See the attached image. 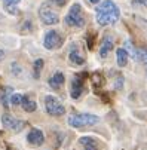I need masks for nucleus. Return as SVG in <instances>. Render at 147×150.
I'll list each match as a JSON object with an SVG mask.
<instances>
[{"mask_svg": "<svg viewBox=\"0 0 147 150\" xmlns=\"http://www.w3.org/2000/svg\"><path fill=\"white\" fill-rule=\"evenodd\" d=\"M19 0H5V5H18Z\"/></svg>", "mask_w": 147, "mask_h": 150, "instance_id": "obj_22", "label": "nucleus"}, {"mask_svg": "<svg viewBox=\"0 0 147 150\" xmlns=\"http://www.w3.org/2000/svg\"><path fill=\"white\" fill-rule=\"evenodd\" d=\"M12 94V88H0V103H2L5 107L9 105V98Z\"/></svg>", "mask_w": 147, "mask_h": 150, "instance_id": "obj_14", "label": "nucleus"}, {"mask_svg": "<svg viewBox=\"0 0 147 150\" xmlns=\"http://www.w3.org/2000/svg\"><path fill=\"white\" fill-rule=\"evenodd\" d=\"M82 92H83L82 76H76V77L73 79V85H71V97H73V98H79Z\"/></svg>", "mask_w": 147, "mask_h": 150, "instance_id": "obj_9", "label": "nucleus"}, {"mask_svg": "<svg viewBox=\"0 0 147 150\" xmlns=\"http://www.w3.org/2000/svg\"><path fill=\"white\" fill-rule=\"evenodd\" d=\"M92 82L97 85V86H98V85L101 86V85H102V82H104V79H102V76H101V74H98V73H94V74H92Z\"/></svg>", "mask_w": 147, "mask_h": 150, "instance_id": "obj_20", "label": "nucleus"}, {"mask_svg": "<svg viewBox=\"0 0 147 150\" xmlns=\"http://www.w3.org/2000/svg\"><path fill=\"white\" fill-rule=\"evenodd\" d=\"M62 83H64V74H62L61 71H57L49 79V85H51V88H54V89H59L62 86Z\"/></svg>", "mask_w": 147, "mask_h": 150, "instance_id": "obj_12", "label": "nucleus"}, {"mask_svg": "<svg viewBox=\"0 0 147 150\" xmlns=\"http://www.w3.org/2000/svg\"><path fill=\"white\" fill-rule=\"evenodd\" d=\"M135 5H141V6H147V0H134Z\"/></svg>", "mask_w": 147, "mask_h": 150, "instance_id": "obj_21", "label": "nucleus"}, {"mask_svg": "<svg viewBox=\"0 0 147 150\" xmlns=\"http://www.w3.org/2000/svg\"><path fill=\"white\" fill-rule=\"evenodd\" d=\"M117 64L120 67H125L128 64V52H127V49H119L117 51Z\"/></svg>", "mask_w": 147, "mask_h": 150, "instance_id": "obj_15", "label": "nucleus"}, {"mask_svg": "<svg viewBox=\"0 0 147 150\" xmlns=\"http://www.w3.org/2000/svg\"><path fill=\"white\" fill-rule=\"evenodd\" d=\"M39 16H40V19L43 21L45 24H48V25H52V24H57L58 23V15H57V12H54L48 5H42L40 6V9H39Z\"/></svg>", "mask_w": 147, "mask_h": 150, "instance_id": "obj_5", "label": "nucleus"}, {"mask_svg": "<svg viewBox=\"0 0 147 150\" xmlns=\"http://www.w3.org/2000/svg\"><path fill=\"white\" fill-rule=\"evenodd\" d=\"M52 2H54V3H57V5H59V6H62V5L66 3V0H52Z\"/></svg>", "mask_w": 147, "mask_h": 150, "instance_id": "obj_23", "label": "nucleus"}, {"mask_svg": "<svg viewBox=\"0 0 147 150\" xmlns=\"http://www.w3.org/2000/svg\"><path fill=\"white\" fill-rule=\"evenodd\" d=\"M45 107H46V112L51 115V116H62L66 112L64 105H62L55 97L52 95H48L45 98Z\"/></svg>", "mask_w": 147, "mask_h": 150, "instance_id": "obj_4", "label": "nucleus"}, {"mask_svg": "<svg viewBox=\"0 0 147 150\" xmlns=\"http://www.w3.org/2000/svg\"><path fill=\"white\" fill-rule=\"evenodd\" d=\"M79 143L83 147V150H98V143L91 137H82Z\"/></svg>", "mask_w": 147, "mask_h": 150, "instance_id": "obj_10", "label": "nucleus"}, {"mask_svg": "<svg viewBox=\"0 0 147 150\" xmlns=\"http://www.w3.org/2000/svg\"><path fill=\"white\" fill-rule=\"evenodd\" d=\"M43 140H45V137H43V134H42V131L36 129V128L30 131V134L27 137V141L33 146H40L42 143H43Z\"/></svg>", "mask_w": 147, "mask_h": 150, "instance_id": "obj_8", "label": "nucleus"}, {"mask_svg": "<svg viewBox=\"0 0 147 150\" xmlns=\"http://www.w3.org/2000/svg\"><path fill=\"white\" fill-rule=\"evenodd\" d=\"M42 67H43V59H36V62H34V73H33L36 79L40 76V70H42Z\"/></svg>", "mask_w": 147, "mask_h": 150, "instance_id": "obj_18", "label": "nucleus"}, {"mask_svg": "<svg viewBox=\"0 0 147 150\" xmlns=\"http://www.w3.org/2000/svg\"><path fill=\"white\" fill-rule=\"evenodd\" d=\"M70 61H71V64H76V66H82V64L85 62L83 57H80V55L77 54V51H74V49L70 52Z\"/></svg>", "mask_w": 147, "mask_h": 150, "instance_id": "obj_16", "label": "nucleus"}, {"mask_svg": "<svg viewBox=\"0 0 147 150\" xmlns=\"http://www.w3.org/2000/svg\"><path fill=\"white\" fill-rule=\"evenodd\" d=\"M89 2H91V3H98L100 0H89Z\"/></svg>", "mask_w": 147, "mask_h": 150, "instance_id": "obj_24", "label": "nucleus"}, {"mask_svg": "<svg viewBox=\"0 0 147 150\" xmlns=\"http://www.w3.org/2000/svg\"><path fill=\"white\" fill-rule=\"evenodd\" d=\"M45 48L46 49H57L62 45V36L58 31H48L45 36Z\"/></svg>", "mask_w": 147, "mask_h": 150, "instance_id": "obj_6", "label": "nucleus"}, {"mask_svg": "<svg viewBox=\"0 0 147 150\" xmlns=\"http://www.w3.org/2000/svg\"><path fill=\"white\" fill-rule=\"evenodd\" d=\"M97 21L100 25H109L114 24L119 19V8L112 2V0H104V2L97 8Z\"/></svg>", "mask_w": 147, "mask_h": 150, "instance_id": "obj_1", "label": "nucleus"}, {"mask_svg": "<svg viewBox=\"0 0 147 150\" xmlns=\"http://www.w3.org/2000/svg\"><path fill=\"white\" fill-rule=\"evenodd\" d=\"M21 105H23V109H24L25 112H28V113L34 112V110H36V107H37L36 101H34V100H31L30 97H23V101H21Z\"/></svg>", "mask_w": 147, "mask_h": 150, "instance_id": "obj_13", "label": "nucleus"}, {"mask_svg": "<svg viewBox=\"0 0 147 150\" xmlns=\"http://www.w3.org/2000/svg\"><path fill=\"white\" fill-rule=\"evenodd\" d=\"M98 117L95 115H88V113H80V115H71L69 117V125L73 128H85V126H92L98 123Z\"/></svg>", "mask_w": 147, "mask_h": 150, "instance_id": "obj_2", "label": "nucleus"}, {"mask_svg": "<svg viewBox=\"0 0 147 150\" xmlns=\"http://www.w3.org/2000/svg\"><path fill=\"white\" fill-rule=\"evenodd\" d=\"M134 58H137V59L141 61V62H147V49H146V48L135 49V55H134Z\"/></svg>", "mask_w": 147, "mask_h": 150, "instance_id": "obj_17", "label": "nucleus"}, {"mask_svg": "<svg viewBox=\"0 0 147 150\" xmlns=\"http://www.w3.org/2000/svg\"><path fill=\"white\" fill-rule=\"evenodd\" d=\"M2 123H3V126L5 128H8V129H12V131H21L23 128L25 126V122L24 120H18V119H15L13 116H11L9 113H5L3 116H2Z\"/></svg>", "mask_w": 147, "mask_h": 150, "instance_id": "obj_7", "label": "nucleus"}, {"mask_svg": "<svg viewBox=\"0 0 147 150\" xmlns=\"http://www.w3.org/2000/svg\"><path fill=\"white\" fill-rule=\"evenodd\" d=\"M113 48V39H112V36L110 34H107L106 37H104V40H102V45H101V48H100V55L104 58L107 54H109V51Z\"/></svg>", "mask_w": 147, "mask_h": 150, "instance_id": "obj_11", "label": "nucleus"}, {"mask_svg": "<svg viewBox=\"0 0 147 150\" xmlns=\"http://www.w3.org/2000/svg\"><path fill=\"white\" fill-rule=\"evenodd\" d=\"M21 101H23V95H21V94L11 95V104L12 105H18V104H21Z\"/></svg>", "mask_w": 147, "mask_h": 150, "instance_id": "obj_19", "label": "nucleus"}, {"mask_svg": "<svg viewBox=\"0 0 147 150\" xmlns=\"http://www.w3.org/2000/svg\"><path fill=\"white\" fill-rule=\"evenodd\" d=\"M64 21H66V24L70 25V27H83V24H85V18H83L80 5H73L70 8V12L67 13Z\"/></svg>", "mask_w": 147, "mask_h": 150, "instance_id": "obj_3", "label": "nucleus"}]
</instances>
